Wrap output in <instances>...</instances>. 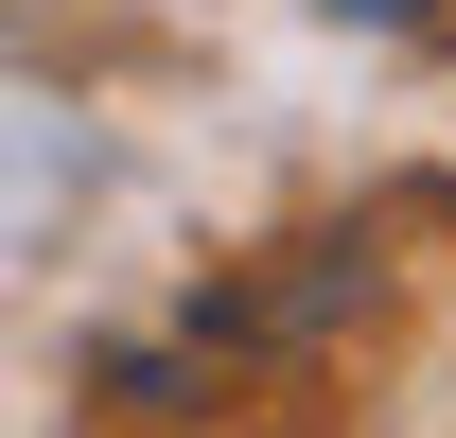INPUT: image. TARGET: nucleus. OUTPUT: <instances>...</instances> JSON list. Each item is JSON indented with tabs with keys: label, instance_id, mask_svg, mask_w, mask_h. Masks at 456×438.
I'll list each match as a JSON object with an SVG mask.
<instances>
[{
	"label": "nucleus",
	"instance_id": "1",
	"mask_svg": "<svg viewBox=\"0 0 456 438\" xmlns=\"http://www.w3.org/2000/svg\"><path fill=\"white\" fill-rule=\"evenodd\" d=\"M316 18H439V0H316Z\"/></svg>",
	"mask_w": 456,
	"mask_h": 438
}]
</instances>
